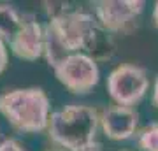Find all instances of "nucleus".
<instances>
[{
  "label": "nucleus",
  "instance_id": "1",
  "mask_svg": "<svg viewBox=\"0 0 158 151\" xmlns=\"http://www.w3.org/2000/svg\"><path fill=\"white\" fill-rule=\"evenodd\" d=\"M51 104L42 88H16L0 95V112L12 128L37 134L49 125Z\"/></svg>",
  "mask_w": 158,
  "mask_h": 151
},
{
  "label": "nucleus",
  "instance_id": "2",
  "mask_svg": "<svg viewBox=\"0 0 158 151\" xmlns=\"http://www.w3.org/2000/svg\"><path fill=\"white\" fill-rule=\"evenodd\" d=\"M100 127V114L95 107L70 104L51 112L48 132L55 144L69 151L93 142Z\"/></svg>",
  "mask_w": 158,
  "mask_h": 151
},
{
  "label": "nucleus",
  "instance_id": "3",
  "mask_svg": "<svg viewBox=\"0 0 158 151\" xmlns=\"http://www.w3.org/2000/svg\"><path fill=\"white\" fill-rule=\"evenodd\" d=\"M148 86L146 70L135 63H121L107 76V91L116 106H135L146 95Z\"/></svg>",
  "mask_w": 158,
  "mask_h": 151
},
{
  "label": "nucleus",
  "instance_id": "4",
  "mask_svg": "<svg viewBox=\"0 0 158 151\" xmlns=\"http://www.w3.org/2000/svg\"><path fill=\"white\" fill-rule=\"evenodd\" d=\"M144 2L137 0H102L93 2V12L98 25L109 34L128 35L139 27V16L144 11Z\"/></svg>",
  "mask_w": 158,
  "mask_h": 151
},
{
  "label": "nucleus",
  "instance_id": "5",
  "mask_svg": "<svg viewBox=\"0 0 158 151\" xmlns=\"http://www.w3.org/2000/svg\"><path fill=\"white\" fill-rule=\"evenodd\" d=\"M58 81L76 95H86L98 84V65L85 53H72L55 69Z\"/></svg>",
  "mask_w": 158,
  "mask_h": 151
},
{
  "label": "nucleus",
  "instance_id": "6",
  "mask_svg": "<svg viewBox=\"0 0 158 151\" xmlns=\"http://www.w3.org/2000/svg\"><path fill=\"white\" fill-rule=\"evenodd\" d=\"M49 23L56 28L58 35L62 37V40L65 42L69 51L70 53H79V49L83 48L86 35L90 34V30L98 21H97L95 14L83 11L81 7H70L62 16L49 19Z\"/></svg>",
  "mask_w": 158,
  "mask_h": 151
},
{
  "label": "nucleus",
  "instance_id": "7",
  "mask_svg": "<svg viewBox=\"0 0 158 151\" xmlns=\"http://www.w3.org/2000/svg\"><path fill=\"white\" fill-rule=\"evenodd\" d=\"M139 125V114L132 107L123 106H111L104 109L100 114V127L106 137L113 141H125L130 139L135 134Z\"/></svg>",
  "mask_w": 158,
  "mask_h": 151
},
{
  "label": "nucleus",
  "instance_id": "8",
  "mask_svg": "<svg viewBox=\"0 0 158 151\" xmlns=\"http://www.w3.org/2000/svg\"><path fill=\"white\" fill-rule=\"evenodd\" d=\"M9 46L18 58L34 62L44 55V27L35 19H23L21 28Z\"/></svg>",
  "mask_w": 158,
  "mask_h": 151
},
{
  "label": "nucleus",
  "instance_id": "9",
  "mask_svg": "<svg viewBox=\"0 0 158 151\" xmlns=\"http://www.w3.org/2000/svg\"><path fill=\"white\" fill-rule=\"evenodd\" d=\"M86 56H90L93 62H109L116 53V44H114L113 35L106 32L104 28L97 23L95 27L90 30V34L86 35L83 48Z\"/></svg>",
  "mask_w": 158,
  "mask_h": 151
},
{
  "label": "nucleus",
  "instance_id": "10",
  "mask_svg": "<svg viewBox=\"0 0 158 151\" xmlns=\"http://www.w3.org/2000/svg\"><path fill=\"white\" fill-rule=\"evenodd\" d=\"M70 55H72V53L69 51V48L65 46L62 37L58 35L56 28L48 21L44 25V56H46L48 65L55 70V69H56L62 62H65Z\"/></svg>",
  "mask_w": 158,
  "mask_h": 151
},
{
  "label": "nucleus",
  "instance_id": "11",
  "mask_svg": "<svg viewBox=\"0 0 158 151\" xmlns=\"http://www.w3.org/2000/svg\"><path fill=\"white\" fill-rule=\"evenodd\" d=\"M23 19L11 6L0 4V39L11 44L16 37L18 30L21 28Z\"/></svg>",
  "mask_w": 158,
  "mask_h": 151
},
{
  "label": "nucleus",
  "instance_id": "12",
  "mask_svg": "<svg viewBox=\"0 0 158 151\" xmlns=\"http://www.w3.org/2000/svg\"><path fill=\"white\" fill-rule=\"evenodd\" d=\"M139 148L142 151H158V121L149 123L141 130Z\"/></svg>",
  "mask_w": 158,
  "mask_h": 151
},
{
  "label": "nucleus",
  "instance_id": "13",
  "mask_svg": "<svg viewBox=\"0 0 158 151\" xmlns=\"http://www.w3.org/2000/svg\"><path fill=\"white\" fill-rule=\"evenodd\" d=\"M0 151H27L16 139H4L0 142Z\"/></svg>",
  "mask_w": 158,
  "mask_h": 151
},
{
  "label": "nucleus",
  "instance_id": "14",
  "mask_svg": "<svg viewBox=\"0 0 158 151\" xmlns=\"http://www.w3.org/2000/svg\"><path fill=\"white\" fill-rule=\"evenodd\" d=\"M7 60H9V56H7V48H6V42L0 39V74L6 70L7 67Z\"/></svg>",
  "mask_w": 158,
  "mask_h": 151
},
{
  "label": "nucleus",
  "instance_id": "15",
  "mask_svg": "<svg viewBox=\"0 0 158 151\" xmlns=\"http://www.w3.org/2000/svg\"><path fill=\"white\" fill-rule=\"evenodd\" d=\"M74 151H104V146L98 141H93V142H88V144L81 146V148H77V149H74Z\"/></svg>",
  "mask_w": 158,
  "mask_h": 151
},
{
  "label": "nucleus",
  "instance_id": "16",
  "mask_svg": "<svg viewBox=\"0 0 158 151\" xmlns=\"http://www.w3.org/2000/svg\"><path fill=\"white\" fill-rule=\"evenodd\" d=\"M153 106L158 109V78L155 81V88H153Z\"/></svg>",
  "mask_w": 158,
  "mask_h": 151
},
{
  "label": "nucleus",
  "instance_id": "17",
  "mask_svg": "<svg viewBox=\"0 0 158 151\" xmlns=\"http://www.w3.org/2000/svg\"><path fill=\"white\" fill-rule=\"evenodd\" d=\"M153 21H155V25L158 28V2L155 4V9H153Z\"/></svg>",
  "mask_w": 158,
  "mask_h": 151
}]
</instances>
